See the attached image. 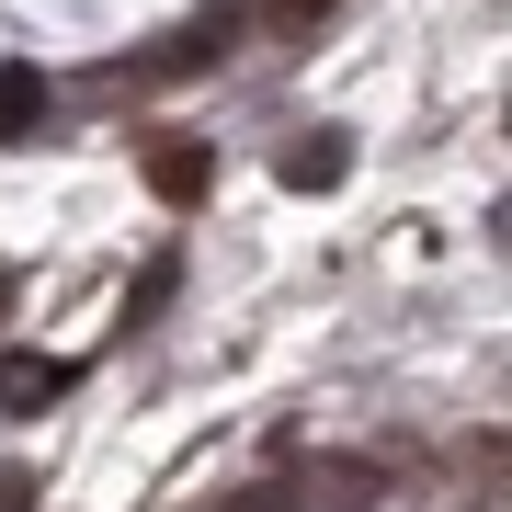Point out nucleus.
<instances>
[{
  "instance_id": "1",
  "label": "nucleus",
  "mask_w": 512,
  "mask_h": 512,
  "mask_svg": "<svg viewBox=\"0 0 512 512\" xmlns=\"http://www.w3.org/2000/svg\"><path fill=\"white\" fill-rule=\"evenodd\" d=\"M69 353H0V410H12V421H35L46 399H69Z\"/></svg>"
},
{
  "instance_id": "2",
  "label": "nucleus",
  "mask_w": 512,
  "mask_h": 512,
  "mask_svg": "<svg viewBox=\"0 0 512 512\" xmlns=\"http://www.w3.org/2000/svg\"><path fill=\"white\" fill-rule=\"evenodd\" d=\"M205 183H217V160H205V137H160L148 148V194L183 217V205H205Z\"/></svg>"
},
{
  "instance_id": "3",
  "label": "nucleus",
  "mask_w": 512,
  "mask_h": 512,
  "mask_svg": "<svg viewBox=\"0 0 512 512\" xmlns=\"http://www.w3.org/2000/svg\"><path fill=\"white\" fill-rule=\"evenodd\" d=\"M285 194H342V171H353V148H342V126H308V137H296L285 148Z\"/></svg>"
},
{
  "instance_id": "4",
  "label": "nucleus",
  "mask_w": 512,
  "mask_h": 512,
  "mask_svg": "<svg viewBox=\"0 0 512 512\" xmlns=\"http://www.w3.org/2000/svg\"><path fill=\"white\" fill-rule=\"evenodd\" d=\"M35 114H46L35 69H0V148H12V137H35Z\"/></svg>"
},
{
  "instance_id": "5",
  "label": "nucleus",
  "mask_w": 512,
  "mask_h": 512,
  "mask_svg": "<svg viewBox=\"0 0 512 512\" xmlns=\"http://www.w3.org/2000/svg\"><path fill=\"white\" fill-rule=\"evenodd\" d=\"M330 12H342V0H262V35H274V46H296V35H319Z\"/></svg>"
},
{
  "instance_id": "6",
  "label": "nucleus",
  "mask_w": 512,
  "mask_h": 512,
  "mask_svg": "<svg viewBox=\"0 0 512 512\" xmlns=\"http://www.w3.org/2000/svg\"><path fill=\"white\" fill-rule=\"evenodd\" d=\"M171 274H183V262H171V251H160V262H148V274H137V296H126V330H148V319H160V296H171Z\"/></svg>"
},
{
  "instance_id": "7",
  "label": "nucleus",
  "mask_w": 512,
  "mask_h": 512,
  "mask_svg": "<svg viewBox=\"0 0 512 512\" xmlns=\"http://www.w3.org/2000/svg\"><path fill=\"white\" fill-rule=\"evenodd\" d=\"M0 512H35V478L23 467H0Z\"/></svg>"
},
{
  "instance_id": "8",
  "label": "nucleus",
  "mask_w": 512,
  "mask_h": 512,
  "mask_svg": "<svg viewBox=\"0 0 512 512\" xmlns=\"http://www.w3.org/2000/svg\"><path fill=\"white\" fill-rule=\"evenodd\" d=\"M239 512H296V490H239Z\"/></svg>"
},
{
  "instance_id": "9",
  "label": "nucleus",
  "mask_w": 512,
  "mask_h": 512,
  "mask_svg": "<svg viewBox=\"0 0 512 512\" xmlns=\"http://www.w3.org/2000/svg\"><path fill=\"white\" fill-rule=\"evenodd\" d=\"M0 308H12V262H0Z\"/></svg>"
}]
</instances>
